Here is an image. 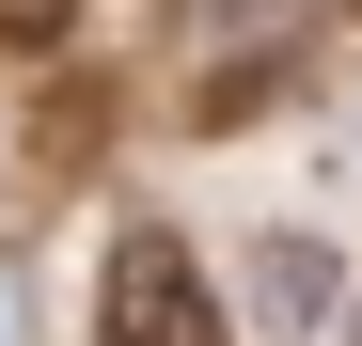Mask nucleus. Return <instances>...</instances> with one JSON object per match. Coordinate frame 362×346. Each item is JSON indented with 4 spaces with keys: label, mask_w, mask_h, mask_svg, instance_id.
<instances>
[{
    "label": "nucleus",
    "mask_w": 362,
    "mask_h": 346,
    "mask_svg": "<svg viewBox=\"0 0 362 346\" xmlns=\"http://www.w3.org/2000/svg\"><path fill=\"white\" fill-rule=\"evenodd\" d=\"M95 346H236V315L205 299L189 237H158V220H127L95 268Z\"/></svg>",
    "instance_id": "obj_1"
},
{
    "label": "nucleus",
    "mask_w": 362,
    "mask_h": 346,
    "mask_svg": "<svg viewBox=\"0 0 362 346\" xmlns=\"http://www.w3.org/2000/svg\"><path fill=\"white\" fill-rule=\"evenodd\" d=\"M221 315H252V346H331L346 330V252L315 237V220H268V237L236 252V299Z\"/></svg>",
    "instance_id": "obj_2"
},
{
    "label": "nucleus",
    "mask_w": 362,
    "mask_h": 346,
    "mask_svg": "<svg viewBox=\"0 0 362 346\" xmlns=\"http://www.w3.org/2000/svg\"><path fill=\"white\" fill-rule=\"evenodd\" d=\"M0 32H64V0H0Z\"/></svg>",
    "instance_id": "obj_3"
},
{
    "label": "nucleus",
    "mask_w": 362,
    "mask_h": 346,
    "mask_svg": "<svg viewBox=\"0 0 362 346\" xmlns=\"http://www.w3.org/2000/svg\"><path fill=\"white\" fill-rule=\"evenodd\" d=\"M0 346H32V299H16V268H0Z\"/></svg>",
    "instance_id": "obj_4"
},
{
    "label": "nucleus",
    "mask_w": 362,
    "mask_h": 346,
    "mask_svg": "<svg viewBox=\"0 0 362 346\" xmlns=\"http://www.w3.org/2000/svg\"><path fill=\"white\" fill-rule=\"evenodd\" d=\"M346 346H362V283H346Z\"/></svg>",
    "instance_id": "obj_5"
}]
</instances>
